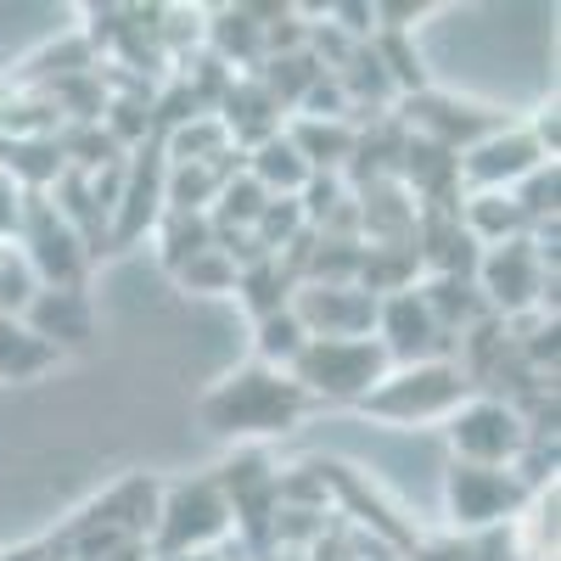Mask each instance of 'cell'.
I'll return each mask as SVG.
<instances>
[{"label":"cell","instance_id":"2","mask_svg":"<svg viewBox=\"0 0 561 561\" xmlns=\"http://www.w3.org/2000/svg\"><path fill=\"white\" fill-rule=\"evenodd\" d=\"M466 370L444 359H421V365H388V377L359 399V415L388 421V427H415V421H449L466 404Z\"/></svg>","mask_w":561,"mask_h":561},{"label":"cell","instance_id":"6","mask_svg":"<svg viewBox=\"0 0 561 561\" xmlns=\"http://www.w3.org/2000/svg\"><path fill=\"white\" fill-rule=\"evenodd\" d=\"M550 270H556V259H545V248L534 237H517V242L483 248L472 287L494 314H528L550 293Z\"/></svg>","mask_w":561,"mask_h":561},{"label":"cell","instance_id":"14","mask_svg":"<svg viewBox=\"0 0 561 561\" xmlns=\"http://www.w3.org/2000/svg\"><path fill=\"white\" fill-rule=\"evenodd\" d=\"M248 180L259 185L264 197H298L309 192L314 169L304 163V152L287 140V129H275L264 140H253V158H248Z\"/></svg>","mask_w":561,"mask_h":561},{"label":"cell","instance_id":"21","mask_svg":"<svg viewBox=\"0 0 561 561\" xmlns=\"http://www.w3.org/2000/svg\"><path fill=\"white\" fill-rule=\"evenodd\" d=\"M23 214H28V192H23L12 174H0V248H12V242H18Z\"/></svg>","mask_w":561,"mask_h":561},{"label":"cell","instance_id":"10","mask_svg":"<svg viewBox=\"0 0 561 561\" xmlns=\"http://www.w3.org/2000/svg\"><path fill=\"white\" fill-rule=\"evenodd\" d=\"M539 163H556V158H545L534 129H505L500 124L455 158V180H466L472 192H517Z\"/></svg>","mask_w":561,"mask_h":561},{"label":"cell","instance_id":"11","mask_svg":"<svg viewBox=\"0 0 561 561\" xmlns=\"http://www.w3.org/2000/svg\"><path fill=\"white\" fill-rule=\"evenodd\" d=\"M382 343L388 365H421V359H444L449 337H444V325L433 320L427 298L415 293V280L410 287H393L377 298V332H370Z\"/></svg>","mask_w":561,"mask_h":561},{"label":"cell","instance_id":"17","mask_svg":"<svg viewBox=\"0 0 561 561\" xmlns=\"http://www.w3.org/2000/svg\"><path fill=\"white\" fill-rule=\"evenodd\" d=\"M259 343H253V365H270V370H293L298 354L309 348V332L298 325L293 309H275V314H259Z\"/></svg>","mask_w":561,"mask_h":561},{"label":"cell","instance_id":"13","mask_svg":"<svg viewBox=\"0 0 561 561\" xmlns=\"http://www.w3.org/2000/svg\"><path fill=\"white\" fill-rule=\"evenodd\" d=\"M460 230H466V242H472V248H500V242L534 237L523 203L511 197V192H466V203H460Z\"/></svg>","mask_w":561,"mask_h":561},{"label":"cell","instance_id":"1","mask_svg":"<svg viewBox=\"0 0 561 561\" xmlns=\"http://www.w3.org/2000/svg\"><path fill=\"white\" fill-rule=\"evenodd\" d=\"M309 410V399L298 393V382L287 370L270 365H242L219 377L203 399H197V421L214 438H270L298 427V415Z\"/></svg>","mask_w":561,"mask_h":561},{"label":"cell","instance_id":"4","mask_svg":"<svg viewBox=\"0 0 561 561\" xmlns=\"http://www.w3.org/2000/svg\"><path fill=\"white\" fill-rule=\"evenodd\" d=\"M237 523L230 511V494L214 483V478H197V483H174L163 500H158V517H152V545L158 556L169 561H185V556H203L208 545H219Z\"/></svg>","mask_w":561,"mask_h":561},{"label":"cell","instance_id":"20","mask_svg":"<svg viewBox=\"0 0 561 561\" xmlns=\"http://www.w3.org/2000/svg\"><path fill=\"white\" fill-rule=\"evenodd\" d=\"M34 298H39L34 270L18 259V248H0V320H23Z\"/></svg>","mask_w":561,"mask_h":561},{"label":"cell","instance_id":"7","mask_svg":"<svg viewBox=\"0 0 561 561\" xmlns=\"http://www.w3.org/2000/svg\"><path fill=\"white\" fill-rule=\"evenodd\" d=\"M534 494L539 489H528L517 472H511V466H460L455 460L449 478H444V505H449L455 528H466V534L511 523Z\"/></svg>","mask_w":561,"mask_h":561},{"label":"cell","instance_id":"8","mask_svg":"<svg viewBox=\"0 0 561 561\" xmlns=\"http://www.w3.org/2000/svg\"><path fill=\"white\" fill-rule=\"evenodd\" d=\"M12 248L34 270L39 287H84V242L57 203L28 197V214H23V230Z\"/></svg>","mask_w":561,"mask_h":561},{"label":"cell","instance_id":"15","mask_svg":"<svg viewBox=\"0 0 561 561\" xmlns=\"http://www.w3.org/2000/svg\"><path fill=\"white\" fill-rule=\"evenodd\" d=\"M57 348L34 337L23 320H0V382H34L45 370H57Z\"/></svg>","mask_w":561,"mask_h":561},{"label":"cell","instance_id":"9","mask_svg":"<svg viewBox=\"0 0 561 561\" xmlns=\"http://www.w3.org/2000/svg\"><path fill=\"white\" fill-rule=\"evenodd\" d=\"M287 309L309 337H370L377 332V293L359 280H298Z\"/></svg>","mask_w":561,"mask_h":561},{"label":"cell","instance_id":"16","mask_svg":"<svg viewBox=\"0 0 561 561\" xmlns=\"http://www.w3.org/2000/svg\"><path fill=\"white\" fill-rule=\"evenodd\" d=\"M505 528H511V550H517V561H556V483L539 489Z\"/></svg>","mask_w":561,"mask_h":561},{"label":"cell","instance_id":"19","mask_svg":"<svg viewBox=\"0 0 561 561\" xmlns=\"http://www.w3.org/2000/svg\"><path fill=\"white\" fill-rule=\"evenodd\" d=\"M174 275H180V287H185V293H203V298H214V293H237V275H242V264H237V259H230V253L214 242L208 253L185 259Z\"/></svg>","mask_w":561,"mask_h":561},{"label":"cell","instance_id":"3","mask_svg":"<svg viewBox=\"0 0 561 561\" xmlns=\"http://www.w3.org/2000/svg\"><path fill=\"white\" fill-rule=\"evenodd\" d=\"M304 399H332V404H359L370 388L388 377V354L377 337H309L298 365L287 370Z\"/></svg>","mask_w":561,"mask_h":561},{"label":"cell","instance_id":"18","mask_svg":"<svg viewBox=\"0 0 561 561\" xmlns=\"http://www.w3.org/2000/svg\"><path fill=\"white\" fill-rule=\"evenodd\" d=\"M214 158H230V129L225 118H192L169 135V169H185V163H214Z\"/></svg>","mask_w":561,"mask_h":561},{"label":"cell","instance_id":"12","mask_svg":"<svg viewBox=\"0 0 561 561\" xmlns=\"http://www.w3.org/2000/svg\"><path fill=\"white\" fill-rule=\"evenodd\" d=\"M23 325L34 337H45L57 354L62 348H84L90 332H96V304H90L84 287H39V298L28 304Z\"/></svg>","mask_w":561,"mask_h":561},{"label":"cell","instance_id":"5","mask_svg":"<svg viewBox=\"0 0 561 561\" xmlns=\"http://www.w3.org/2000/svg\"><path fill=\"white\" fill-rule=\"evenodd\" d=\"M444 433L460 466H517L523 449L534 444L528 415L489 393H466V404L444 421Z\"/></svg>","mask_w":561,"mask_h":561}]
</instances>
